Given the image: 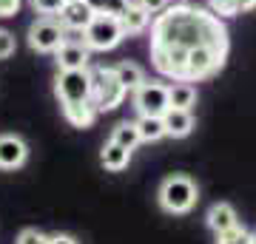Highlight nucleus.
Segmentation results:
<instances>
[{
    "instance_id": "6",
    "label": "nucleus",
    "mask_w": 256,
    "mask_h": 244,
    "mask_svg": "<svg viewBox=\"0 0 256 244\" xmlns=\"http://www.w3.org/2000/svg\"><path fill=\"white\" fill-rule=\"evenodd\" d=\"M66 40V28L54 17H40L28 26V45L37 54H54Z\"/></svg>"
},
{
    "instance_id": "15",
    "label": "nucleus",
    "mask_w": 256,
    "mask_h": 244,
    "mask_svg": "<svg viewBox=\"0 0 256 244\" xmlns=\"http://www.w3.org/2000/svg\"><path fill=\"white\" fill-rule=\"evenodd\" d=\"M168 97H171V108H188L191 111L194 105H196V88H194V82L174 80L168 85Z\"/></svg>"
},
{
    "instance_id": "19",
    "label": "nucleus",
    "mask_w": 256,
    "mask_h": 244,
    "mask_svg": "<svg viewBox=\"0 0 256 244\" xmlns=\"http://www.w3.org/2000/svg\"><path fill=\"white\" fill-rule=\"evenodd\" d=\"M137 131H140V139H142V142H156V139H162L165 136L162 117H140Z\"/></svg>"
},
{
    "instance_id": "29",
    "label": "nucleus",
    "mask_w": 256,
    "mask_h": 244,
    "mask_svg": "<svg viewBox=\"0 0 256 244\" xmlns=\"http://www.w3.org/2000/svg\"><path fill=\"white\" fill-rule=\"evenodd\" d=\"M66 3H80V0H66Z\"/></svg>"
},
{
    "instance_id": "17",
    "label": "nucleus",
    "mask_w": 256,
    "mask_h": 244,
    "mask_svg": "<svg viewBox=\"0 0 256 244\" xmlns=\"http://www.w3.org/2000/svg\"><path fill=\"white\" fill-rule=\"evenodd\" d=\"M208 9L216 17H236V14H245V11H254L256 0H210Z\"/></svg>"
},
{
    "instance_id": "26",
    "label": "nucleus",
    "mask_w": 256,
    "mask_h": 244,
    "mask_svg": "<svg viewBox=\"0 0 256 244\" xmlns=\"http://www.w3.org/2000/svg\"><path fill=\"white\" fill-rule=\"evenodd\" d=\"M20 11V0H0V17H14Z\"/></svg>"
},
{
    "instance_id": "24",
    "label": "nucleus",
    "mask_w": 256,
    "mask_h": 244,
    "mask_svg": "<svg viewBox=\"0 0 256 244\" xmlns=\"http://www.w3.org/2000/svg\"><path fill=\"white\" fill-rule=\"evenodd\" d=\"M18 244H48V236H43L40 230H34V227H28V230H23V233L18 236Z\"/></svg>"
},
{
    "instance_id": "22",
    "label": "nucleus",
    "mask_w": 256,
    "mask_h": 244,
    "mask_svg": "<svg viewBox=\"0 0 256 244\" xmlns=\"http://www.w3.org/2000/svg\"><path fill=\"white\" fill-rule=\"evenodd\" d=\"M32 6H34V11L43 14V17H57V14L63 11L66 0H32Z\"/></svg>"
},
{
    "instance_id": "25",
    "label": "nucleus",
    "mask_w": 256,
    "mask_h": 244,
    "mask_svg": "<svg viewBox=\"0 0 256 244\" xmlns=\"http://www.w3.org/2000/svg\"><path fill=\"white\" fill-rule=\"evenodd\" d=\"M137 3L148 11V14H151V17H156L160 11H165L168 6H171V0H137Z\"/></svg>"
},
{
    "instance_id": "16",
    "label": "nucleus",
    "mask_w": 256,
    "mask_h": 244,
    "mask_svg": "<svg viewBox=\"0 0 256 244\" xmlns=\"http://www.w3.org/2000/svg\"><path fill=\"white\" fill-rule=\"evenodd\" d=\"M111 68H114L117 80L122 82V88H126V91H137L140 85L146 82V71H142L137 63H131V60H122V63L111 65Z\"/></svg>"
},
{
    "instance_id": "20",
    "label": "nucleus",
    "mask_w": 256,
    "mask_h": 244,
    "mask_svg": "<svg viewBox=\"0 0 256 244\" xmlns=\"http://www.w3.org/2000/svg\"><path fill=\"white\" fill-rule=\"evenodd\" d=\"M86 6L94 14H111V17H122L131 6V0H86Z\"/></svg>"
},
{
    "instance_id": "8",
    "label": "nucleus",
    "mask_w": 256,
    "mask_h": 244,
    "mask_svg": "<svg viewBox=\"0 0 256 244\" xmlns=\"http://www.w3.org/2000/svg\"><path fill=\"white\" fill-rule=\"evenodd\" d=\"M54 60H57V71H80V68H88V63H92V48L82 40L66 37L63 45L54 51Z\"/></svg>"
},
{
    "instance_id": "11",
    "label": "nucleus",
    "mask_w": 256,
    "mask_h": 244,
    "mask_svg": "<svg viewBox=\"0 0 256 244\" xmlns=\"http://www.w3.org/2000/svg\"><path fill=\"white\" fill-rule=\"evenodd\" d=\"M57 17H60V23H63L66 31H82V28L92 23L94 11L86 6V0H80V3H66L63 11H60Z\"/></svg>"
},
{
    "instance_id": "9",
    "label": "nucleus",
    "mask_w": 256,
    "mask_h": 244,
    "mask_svg": "<svg viewBox=\"0 0 256 244\" xmlns=\"http://www.w3.org/2000/svg\"><path fill=\"white\" fill-rule=\"evenodd\" d=\"M28 159V145L18 134H0V171H18Z\"/></svg>"
},
{
    "instance_id": "27",
    "label": "nucleus",
    "mask_w": 256,
    "mask_h": 244,
    "mask_svg": "<svg viewBox=\"0 0 256 244\" xmlns=\"http://www.w3.org/2000/svg\"><path fill=\"white\" fill-rule=\"evenodd\" d=\"M48 244H77L72 239V236H52V239H48Z\"/></svg>"
},
{
    "instance_id": "30",
    "label": "nucleus",
    "mask_w": 256,
    "mask_h": 244,
    "mask_svg": "<svg viewBox=\"0 0 256 244\" xmlns=\"http://www.w3.org/2000/svg\"><path fill=\"white\" fill-rule=\"evenodd\" d=\"M254 244H256V233H254Z\"/></svg>"
},
{
    "instance_id": "14",
    "label": "nucleus",
    "mask_w": 256,
    "mask_h": 244,
    "mask_svg": "<svg viewBox=\"0 0 256 244\" xmlns=\"http://www.w3.org/2000/svg\"><path fill=\"white\" fill-rule=\"evenodd\" d=\"M120 23H122V31H126V37L142 34V31L148 28V23H151V14H148V11L140 6L137 0H131V6H128V11L120 17Z\"/></svg>"
},
{
    "instance_id": "12",
    "label": "nucleus",
    "mask_w": 256,
    "mask_h": 244,
    "mask_svg": "<svg viewBox=\"0 0 256 244\" xmlns=\"http://www.w3.org/2000/svg\"><path fill=\"white\" fill-rule=\"evenodd\" d=\"M100 162H102V168H106V171L120 173V171H126L128 162H131V151L108 139V142L102 145V151H100Z\"/></svg>"
},
{
    "instance_id": "13",
    "label": "nucleus",
    "mask_w": 256,
    "mask_h": 244,
    "mask_svg": "<svg viewBox=\"0 0 256 244\" xmlns=\"http://www.w3.org/2000/svg\"><path fill=\"white\" fill-rule=\"evenodd\" d=\"M236 225H239L236 210L230 208L228 202H216L208 210V227L214 233H225V230H230V227H236Z\"/></svg>"
},
{
    "instance_id": "1",
    "label": "nucleus",
    "mask_w": 256,
    "mask_h": 244,
    "mask_svg": "<svg viewBox=\"0 0 256 244\" xmlns=\"http://www.w3.org/2000/svg\"><path fill=\"white\" fill-rule=\"evenodd\" d=\"M200 45H230L228 28L210 9H194L185 3L160 11L151 26V60L168 80H185L188 51Z\"/></svg>"
},
{
    "instance_id": "23",
    "label": "nucleus",
    "mask_w": 256,
    "mask_h": 244,
    "mask_svg": "<svg viewBox=\"0 0 256 244\" xmlns=\"http://www.w3.org/2000/svg\"><path fill=\"white\" fill-rule=\"evenodd\" d=\"M14 51H18V40H14V34L6 31V28H0V60L12 57Z\"/></svg>"
},
{
    "instance_id": "4",
    "label": "nucleus",
    "mask_w": 256,
    "mask_h": 244,
    "mask_svg": "<svg viewBox=\"0 0 256 244\" xmlns=\"http://www.w3.org/2000/svg\"><path fill=\"white\" fill-rule=\"evenodd\" d=\"M126 94L128 91L117 80L114 68H108V65L92 68V102H94V108H97V114L100 111H114L117 105H122Z\"/></svg>"
},
{
    "instance_id": "5",
    "label": "nucleus",
    "mask_w": 256,
    "mask_h": 244,
    "mask_svg": "<svg viewBox=\"0 0 256 244\" xmlns=\"http://www.w3.org/2000/svg\"><path fill=\"white\" fill-rule=\"evenodd\" d=\"M122 40H126L122 23H120V17H111V14H94L92 23L82 28V43L92 51H111Z\"/></svg>"
},
{
    "instance_id": "3",
    "label": "nucleus",
    "mask_w": 256,
    "mask_h": 244,
    "mask_svg": "<svg viewBox=\"0 0 256 244\" xmlns=\"http://www.w3.org/2000/svg\"><path fill=\"white\" fill-rule=\"evenodd\" d=\"M196 199H200L196 182L182 176V173H174L160 185V205L168 213H188L196 205Z\"/></svg>"
},
{
    "instance_id": "7",
    "label": "nucleus",
    "mask_w": 256,
    "mask_h": 244,
    "mask_svg": "<svg viewBox=\"0 0 256 244\" xmlns=\"http://www.w3.org/2000/svg\"><path fill=\"white\" fill-rule=\"evenodd\" d=\"M134 105H137L140 117H162L171 108V97H168V85L160 80H146L134 91Z\"/></svg>"
},
{
    "instance_id": "28",
    "label": "nucleus",
    "mask_w": 256,
    "mask_h": 244,
    "mask_svg": "<svg viewBox=\"0 0 256 244\" xmlns=\"http://www.w3.org/2000/svg\"><path fill=\"white\" fill-rule=\"evenodd\" d=\"M180 3H185V6H194V9H208L210 0H180Z\"/></svg>"
},
{
    "instance_id": "10",
    "label": "nucleus",
    "mask_w": 256,
    "mask_h": 244,
    "mask_svg": "<svg viewBox=\"0 0 256 244\" xmlns=\"http://www.w3.org/2000/svg\"><path fill=\"white\" fill-rule=\"evenodd\" d=\"M162 125H165V136L182 139L194 131V114L188 108H168L162 114Z\"/></svg>"
},
{
    "instance_id": "2",
    "label": "nucleus",
    "mask_w": 256,
    "mask_h": 244,
    "mask_svg": "<svg viewBox=\"0 0 256 244\" xmlns=\"http://www.w3.org/2000/svg\"><path fill=\"white\" fill-rule=\"evenodd\" d=\"M54 94L60 100L63 117L74 128H88L97 117V108L92 102V68L80 71H57Z\"/></svg>"
},
{
    "instance_id": "21",
    "label": "nucleus",
    "mask_w": 256,
    "mask_h": 244,
    "mask_svg": "<svg viewBox=\"0 0 256 244\" xmlns=\"http://www.w3.org/2000/svg\"><path fill=\"white\" fill-rule=\"evenodd\" d=\"M216 244H254V233H248L242 225H236L225 233H216Z\"/></svg>"
},
{
    "instance_id": "18",
    "label": "nucleus",
    "mask_w": 256,
    "mask_h": 244,
    "mask_svg": "<svg viewBox=\"0 0 256 244\" xmlns=\"http://www.w3.org/2000/svg\"><path fill=\"white\" fill-rule=\"evenodd\" d=\"M111 142L122 145L128 151H134L142 139H140V131H137V122H120L114 131H111Z\"/></svg>"
}]
</instances>
